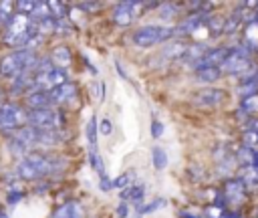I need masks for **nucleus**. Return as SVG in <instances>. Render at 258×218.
Here are the masks:
<instances>
[{
    "mask_svg": "<svg viewBox=\"0 0 258 218\" xmlns=\"http://www.w3.org/2000/svg\"><path fill=\"white\" fill-rule=\"evenodd\" d=\"M36 32H38V28L30 20V16L16 12L6 26L4 44L6 46H28L32 42V38L36 36Z\"/></svg>",
    "mask_w": 258,
    "mask_h": 218,
    "instance_id": "1",
    "label": "nucleus"
},
{
    "mask_svg": "<svg viewBox=\"0 0 258 218\" xmlns=\"http://www.w3.org/2000/svg\"><path fill=\"white\" fill-rule=\"evenodd\" d=\"M36 69V54L30 48H16L0 61V75L4 77H18Z\"/></svg>",
    "mask_w": 258,
    "mask_h": 218,
    "instance_id": "2",
    "label": "nucleus"
},
{
    "mask_svg": "<svg viewBox=\"0 0 258 218\" xmlns=\"http://www.w3.org/2000/svg\"><path fill=\"white\" fill-rule=\"evenodd\" d=\"M28 123V113L14 103H6L0 107V131H18L26 127Z\"/></svg>",
    "mask_w": 258,
    "mask_h": 218,
    "instance_id": "3",
    "label": "nucleus"
},
{
    "mask_svg": "<svg viewBox=\"0 0 258 218\" xmlns=\"http://www.w3.org/2000/svg\"><path fill=\"white\" fill-rule=\"evenodd\" d=\"M28 125H32L40 131H56L58 127H62V115L48 107L32 109V111H28Z\"/></svg>",
    "mask_w": 258,
    "mask_h": 218,
    "instance_id": "4",
    "label": "nucleus"
},
{
    "mask_svg": "<svg viewBox=\"0 0 258 218\" xmlns=\"http://www.w3.org/2000/svg\"><path fill=\"white\" fill-rule=\"evenodd\" d=\"M175 30L173 28H163V26H143L139 30H135L133 34V42L141 48H147V46H153L165 38H169Z\"/></svg>",
    "mask_w": 258,
    "mask_h": 218,
    "instance_id": "5",
    "label": "nucleus"
},
{
    "mask_svg": "<svg viewBox=\"0 0 258 218\" xmlns=\"http://www.w3.org/2000/svg\"><path fill=\"white\" fill-rule=\"evenodd\" d=\"M143 6H145V4H141V2H119V4L115 6V10H113V22H115V24H121V26L131 24L133 18L139 16L137 10L143 8Z\"/></svg>",
    "mask_w": 258,
    "mask_h": 218,
    "instance_id": "6",
    "label": "nucleus"
},
{
    "mask_svg": "<svg viewBox=\"0 0 258 218\" xmlns=\"http://www.w3.org/2000/svg\"><path fill=\"white\" fill-rule=\"evenodd\" d=\"M248 50L246 48H234L232 52H230V57L226 59V63H224V69L228 71V73H242L246 67H248V54H246Z\"/></svg>",
    "mask_w": 258,
    "mask_h": 218,
    "instance_id": "7",
    "label": "nucleus"
},
{
    "mask_svg": "<svg viewBox=\"0 0 258 218\" xmlns=\"http://www.w3.org/2000/svg\"><path fill=\"white\" fill-rule=\"evenodd\" d=\"M26 159H28V161L38 170V174H40V176H48V174L56 172V170L62 166V164H58V161H54L52 157L42 155V153H30Z\"/></svg>",
    "mask_w": 258,
    "mask_h": 218,
    "instance_id": "8",
    "label": "nucleus"
},
{
    "mask_svg": "<svg viewBox=\"0 0 258 218\" xmlns=\"http://www.w3.org/2000/svg\"><path fill=\"white\" fill-rule=\"evenodd\" d=\"M230 52H232V50H228V48H212V50H208V52L196 63V71L202 69V67H218L220 63L224 65L226 59L230 57Z\"/></svg>",
    "mask_w": 258,
    "mask_h": 218,
    "instance_id": "9",
    "label": "nucleus"
},
{
    "mask_svg": "<svg viewBox=\"0 0 258 218\" xmlns=\"http://www.w3.org/2000/svg\"><path fill=\"white\" fill-rule=\"evenodd\" d=\"M75 95H77V85H75V83H71V81H69V83H64V85H60V87H56V89H52V91H48L50 103H56V105L73 101V99H75Z\"/></svg>",
    "mask_w": 258,
    "mask_h": 218,
    "instance_id": "10",
    "label": "nucleus"
},
{
    "mask_svg": "<svg viewBox=\"0 0 258 218\" xmlns=\"http://www.w3.org/2000/svg\"><path fill=\"white\" fill-rule=\"evenodd\" d=\"M226 99V93L222 89H204L200 93H196V103L198 105H220Z\"/></svg>",
    "mask_w": 258,
    "mask_h": 218,
    "instance_id": "11",
    "label": "nucleus"
},
{
    "mask_svg": "<svg viewBox=\"0 0 258 218\" xmlns=\"http://www.w3.org/2000/svg\"><path fill=\"white\" fill-rule=\"evenodd\" d=\"M26 105L32 109H44L50 105V97L48 91H28L26 93Z\"/></svg>",
    "mask_w": 258,
    "mask_h": 218,
    "instance_id": "12",
    "label": "nucleus"
},
{
    "mask_svg": "<svg viewBox=\"0 0 258 218\" xmlns=\"http://www.w3.org/2000/svg\"><path fill=\"white\" fill-rule=\"evenodd\" d=\"M52 218H83V208L77 202H67L54 212Z\"/></svg>",
    "mask_w": 258,
    "mask_h": 218,
    "instance_id": "13",
    "label": "nucleus"
},
{
    "mask_svg": "<svg viewBox=\"0 0 258 218\" xmlns=\"http://www.w3.org/2000/svg\"><path fill=\"white\" fill-rule=\"evenodd\" d=\"M220 69L218 67H202L196 71V81L198 83H214L220 79Z\"/></svg>",
    "mask_w": 258,
    "mask_h": 218,
    "instance_id": "14",
    "label": "nucleus"
},
{
    "mask_svg": "<svg viewBox=\"0 0 258 218\" xmlns=\"http://www.w3.org/2000/svg\"><path fill=\"white\" fill-rule=\"evenodd\" d=\"M50 61H52L54 65H58V69H62V67H67V65L73 61V54H71L69 46H56V48L52 50V54H50Z\"/></svg>",
    "mask_w": 258,
    "mask_h": 218,
    "instance_id": "15",
    "label": "nucleus"
},
{
    "mask_svg": "<svg viewBox=\"0 0 258 218\" xmlns=\"http://www.w3.org/2000/svg\"><path fill=\"white\" fill-rule=\"evenodd\" d=\"M50 16H52V14H50V6H48V2H36L34 10H32V14H30V20H32L34 24H38V22L50 18Z\"/></svg>",
    "mask_w": 258,
    "mask_h": 218,
    "instance_id": "16",
    "label": "nucleus"
},
{
    "mask_svg": "<svg viewBox=\"0 0 258 218\" xmlns=\"http://www.w3.org/2000/svg\"><path fill=\"white\" fill-rule=\"evenodd\" d=\"M202 20H204L202 12H196V14L187 16V18L179 24V28H175V30H177V32H191V30H196V28L202 24Z\"/></svg>",
    "mask_w": 258,
    "mask_h": 218,
    "instance_id": "17",
    "label": "nucleus"
},
{
    "mask_svg": "<svg viewBox=\"0 0 258 218\" xmlns=\"http://www.w3.org/2000/svg\"><path fill=\"white\" fill-rule=\"evenodd\" d=\"M18 176H20L22 180H36V178H40L38 170H36L28 159H22V161L18 164Z\"/></svg>",
    "mask_w": 258,
    "mask_h": 218,
    "instance_id": "18",
    "label": "nucleus"
},
{
    "mask_svg": "<svg viewBox=\"0 0 258 218\" xmlns=\"http://www.w3.org/2000/svg\"><path fill=\"white\" fill-rule=\"evenodd\" d=\"M16 4L14 2H0V26H8V22L12 20V8Z\"/></svg>",
    "mask_w": 258,
    "mask_h": 218,
    "instance_id": "19",
    "label": "nucleus"
},
{
    "mask_svg": "<svg viewBox=\"0 0 258 218\" xmlns=\"http://www.w3.org/2000/svg\"><path fill=\"white\" fill-rule=\"evenodd\" d=\"M153 166L157 170H163L167 166V155H165V151L161 147H153Z\"/></svg>",
    "mask_w": 258,
    "mask_h": 218,
    "instance_id": "20",
    "label": "nucleus"
},
{
    "mask_svg": "<svg viewBox=\"0 0 258 218\" xmlns=\"http://www.w3.org/2000/svg\"><path fill=\"white\" fill-rule=\"evenodd\" d=\"M87 137H89V143H91V151H95V145H97V121H95V117L87 125Z\"/></svg>",
    "mask_w": 258,
    "mask_h": 218,
    "instance_id": "21",
    "label": "nucleus"
},
{
    "mask_svg": "<svg viewBox=\"0 0 258 218\" xmlns=\"http://www.w3.org/2000/svg\"><path fill=\"white\" fill-rule=\"evenodd\" d=\"M143 186H131V188H125L123 192V198H129V200H139L143 198Z\"/></svg>",
    "mask_w": 258,
    "mask_h": 218,
    "instance_id": "22",
    "label": "nucleus"
},
{
    "mask_svg": "<svg viewBox=\"0 0 258 218\" xmlns=\"http://www.w3.org/2000/svg\"><path fill=\"white\" fill-rule=\"evenodd\" d=\"M48 6H50L52 18H56V20H58V18H64V10H67V8H64V2H54V0H52V2H48Z\"/></svg>",
    "mask_w": 258,
    "mask_h": 218,
    "instance_id": "23",
    "label": "nucleus"
},
{
    "mask_svg": "<svg viewBox=\"0 0 258 218\" xmlns=\"http://www.w3.org/2000/svg\"><path fill=\"white\" fill-rule=\"evenodd\" d=\"M36 28H38V32H54V28H56V18H46V20H42V22H38L36 24Z\"/></svg>",
    "mask_w": 258,
    "mask_h": 218,
    "instance_id": "24",
    "label": "nucleus"
},
{
    "mask_svg": "<svg viewBox=\"0 0 258 218\" xmlns=\"http://www.w3.org/2000/svg\"><path fill=\"white\" fill-rule=\"evenodd\" d=\"M34 6H36V2H28V0H20V2H16V10H18L20 14H26V16L32 14Z\"/></svg>",
    "mask_w": 258,
    "mask_h": 218,
    "instance_id": "25",
    "label": "nucleus"
},
{
    "mask_svg": "<svg viewBox=\"0 0 258 218\" xmlns=\"http://www.w3.org/2000/svg\"><path fill=\"white\" fill-rule=\"evenodd\" d=\"M91 164H93V168L99 172V176L105 178V166H103V159H101V155H99L97 151H91Z\"/></svg>",
    "mask_w": 258,
    "mask_h": 218,
    "instance_id": "26",
    "label": "nucleus"
},
{
    "mask_svg": "<svg viewBox=\"0 0 258 218\" xmlns=\"http://www.w3.org/2000/svg\"><path fill=\"white\" fill-rule=\"evenodd\" d=\"M10 149H12V153H16V155H22L28 147L20 141V139H16V137H12V141H10Z\"/></svg>",
    "mask_w": 258,
    "mask_h": 218,
    "instance_id": "27",
    "label": "nucleus"
},
{
    "mask_svg": "<svg viewBox=\"0 0 258 218\" xmlns=\"http://www.w3.org/2000/svg\"><path fill=\"white\" fill-rule=\"evenodd\" d=\"M244 109H246L248 113H252V111H258V95L246 97V99H244Z\"/></svg>",
    "mask_w": 258,
    "mask_h": 218,
    "instance_id": "28",
    "label": "nucleus"
},
{
    "mask_svg": "<svg viewBox=\"0 0 258 218\" xmlns=\"http://www.w3.org/2000/svg\"><path fill=\"white\" fill-rule=\"evenodd\" d=\"M129 182H131V174H121V176L113 182V188H125Z\"/></svg>",
    "mask_w": 258,
    "mask_h": 218,
    "instance_id": "29",
    "label": "nucleus"
},
{
    "mask_svg": "<svg viewBox=\"0 0 258 218\" xmlns=\"http://www.w3.org/2000/svg\"><path fill=\"white\" fill-rule=\"evenodd\" d=\"M173 14H175V6H173V4H165V6L161 8V14H159V16H161V18H171Z\"/></svg>",
    "mask_w": 258,
    "mask_h": 218,
    "instance_id": "30",
    "label": "nucleus"
},
{
    "mask_svg": "<svg viewBox=\"0 0 258 218\" xmlns=\"http://www.w3.org/2000/svg\"><path fill=\"white\" fill-rule=\"evenodd\" d=\"M69 28H71L69 20H64V18H58V20H56V28H54V32H69Z\"/></svg>",
    "mask_w": 258,
    "mask_h": 218,
    "instance_id": "31",
    "label": "nucleus"
},
{
    "mask_svg": "<svg viewBox=\"0 0 258 218\" xmlns=\"http://www.w3.org/2000/svg\"><path fill=\"white\" fill-rule=\"evenodd\" d=\"M163 133V125L159 123V121H153V125H151V135L153 137H159Z\"/></svg>",
    "mask_w": 258,
    "mask_h": 218,
    "instance_id": "32",
    "label": "nucleus"
},
{
    "mask_svg": "<svg viewBox=\"0 0 258 218\" xmlns=\"http://www.w3.org/2000/svg\"><path fill=\"white\" fill-rule=\"evenodd\" d=\"M161 204H163L161 200H155V202H151V204H147V206L139 208V212H141V214H145V212H151V210H155V206H161Z\"/></svg>",
    "mask_w": 258,
    "mask_h": 218,
    "instance_id": "33",
    "label": "nucleus"
},
{
    "mask_svg": "<svg viewBox=\"0 0 258 218\" xmlns=\"http://www.w3.org/2000/svg\"><path fill=\"white\" fill-rule=\"evenodd\" d=\"M111 129H113V127H111V121H109V119H103V121H101V133H103V135H109Z\"/></svg>",
    "mask_w": 258,
    "mask_h": 218,
    "instance_id": "34",
    "label": "nucleus"
},
{
    "mask_svg": "<svg viewBox=\"0 0 258 218\" xmlns=\"http://www.w3.org/2000/svg\"><path fill=\"white\" fill-rule=\"evenodd\" d=\"M101 188L103 190H109V188H113V182H109L107 176H105V178H101Z\"/></svg>",
    "mask_w": 258,
    "mask_h": 218,
    "instance_id": "35",
    "label": "nucleus"
},
{
    "mask_svg": "<svg viewBox=\"0 0 258 218\" xmlns=\"http://www.w3.org/2000/svg\"><path fill=\"white\" fill-rule=\"evenodd\" d=\"M81 8H87V10H95V8H99V4H81Z\"/></svg>",
    "mask_w": 258,
    "mask_h": 218,
    "instance_id": "36",
    "label": "nucleus"
},
{
    "mask_svg": "<svg viewBox=\"0 0 258 218\" xmlns=\"http://www.w3.org/2000/svg\"><path fill=\"white\" fill-rule=\"evenodd\" d=\"M0 218H8V216H6V214H4V212H0Z\"/></svg>",
    "mask_w": 258,
    "mask_h": 218,
    "instance_id": "37",
    "label": "nucleus"
}]
</instances>
